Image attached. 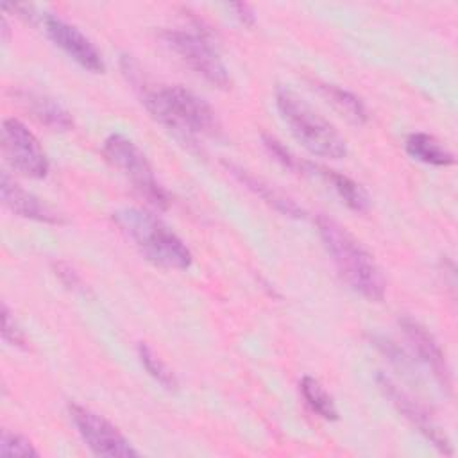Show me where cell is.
I'll return each mask as SVG.
<instances>
[{"label":"cell","mask_w":458,"mask_h":458,"mask_svg":"<svg viewBox=\"0 0 458 458\" xmlns=\"http://www.w3.org/2000/svg\"><path fill=\"white\" fill-rule=\"evenodd\" d=\"M2 338L13 347H25V335L5 304L2 306Z\"/></svg>","instance_id":"obj_22"},{"label":"cell","mask_w":458,"mask_h":458,"mask_svg":"<svg viewBox=\"0 0 458 458\" xmlns=\"http://www.w3.org/2000/svg\"><path fill=\"white\" fill-rule=\"evenodd\" d=\"M381 390L385 392V395L395 404V408L413 424L417 426V429L444 454H453V444L449 440V437L445 435V431L435 422V419L431 417V413L420 404L417 403L413 397H410L406 392H403L395 383H392L388 377L379 376L377 377Z\"/></svg>","instance_id":"obj_10"},{"label":"cell","mask_w":458,"mask_h":458,"mask_svg":"<svg viewBox=\"0 0 458 458\" xmlns=\"http://www.w3.org/2000/svg\"><path fill=\"white\" fill-rule=\"evenodd\" d=\"M68 411L77 433L93 454L106 458H129L140 454L118 428L102 415L77 403H72Z\"/></svg>","instance_id":"obj_7"},{"label":"cell","mask_w":458,"mask_h":458,"mask_svg":"<svg viewBox=\"0 0 458 458\" xmlns=\"http://www.w3.org/2000/svg\"><path fill=\"white\" fill-rule=\"evenodd\" d=\"M301 172H311V174L320 175L326 182L331 184V188L336 191V195L342 199V202L349 209H352L356 213L369 211V208H370L369 193L354 179H351V177H347V175H344V174H340L336 170L326 168L322 165H313V163H302V170Z\"/></svg>","instance_id":"obj_14"},{"label":"cell","mask_w":458,"mask_h":458,"mask_svg":"<svg viewBox=\"0 0 458 458\" xmlns=\"http://www.w3.org/2000/svg\"><path fill=\"white\" fill-rule=\"evenodd\" d=\"M2 152L18 174L30 179L47 177V154L34 132L18 118H5L2 123Z\"/></svg>","instance_id":"obj_8"},{"label":"cell","mask_w":458,"mask_h":458,"mask_svg":"<svg viewBox=\"0 0 458 458\" xmlns=\"http://www.w3.org/2000/svg\"><path fill=\"white\" fill-rule=\"evenodd\" d=\"M399 324L417 358L431 370L433 377L438 381L442 388L451 390V370L445 354L438 342L435 340V336L422 324L410 317H403Z\"/></svg>","instance_id":"obj_11"},{"label":"cell","mask_w":458,"mask_h":458,"mask_svg":"<svg viewBox=\"0 0 458 458\" xmlns=\"http://www.w3.org/2000/svg\"><path fill=\"white\" fill-rule=\"evenodd\" d=\"M138 358L143 365V369L147 370V374L156 381L159 383L163 388L166 390H175L177 388V377L175 374L166 367V363L152 351V347L145 342H141L138 345Z\"/></svg>","instance_id":"obj_19"},{"label":"cell","mask_w":458,"mask_h":458,"mask_svg":"<svg viewBox=\"0 0 458 458\" xmlns=\"http://www.w3.org/2000/svg\"><path fill=\"white\" fill-rule=\"evenodd\" d=\"M263 145H265V148L268 150V154H270L277 163H281L284 168L293 170V172L302 170V161H299L277 138L268 136V134H263Z\"/></svg>","instance_id":"obj_21"},{"label":"cell","mask_w":458,"mask_h":458,"mask_svg":"<svg viewBox=\"0 0 458 458\" xmlns=\"http://www.w3.org/2000/svg\"><path fill=\"white\" fill-rule=\"evenodd\" d=\"M102 154L125 179L132 188L152 206L166 209L170 206V197L166 190L159 184L152 165L141 148L120 132H113L104 140Z\"/></svg>","instance_id":"obj_5"},{"label":"cell","mask_w":458,"mask_h":458,"mask_svg":"<svg viewBox=\"0 0 458 458\" xmlns=\"http://www.w3.org/2000/svg\"><path fill=\"white\" fill-rule=\"evenodd\" d=\"M404 148L413 159L431 166H451L454 163L453 152L428 132L408 134Z\"/></svg>","instance_id":"obj_16"},{"label":"cell","mask_w":458,"mask_h":458,"mask_svg":"<svg viewBox=\"0 0 458 458\" xmlns=\"http://www.w3.org/2000/svg\"><path fill=\"white\" fill-rule=\"evenodd\" d=\"M0 195H2V204L18 216L30 218L36 222H45V224L64 222V218L55 209H52L39 197H36L34 193L20 186L7 172H2Z\"/></svg>","instance_id":"obj_12"},{"label":"cell","mask_w":458,"mask_h":458,"mask_svg":"<svg viewBox=\"0 0 458 458\" xmlns=\"http://www.w3.org/2000/svg\"><path fill=\"white\" fill-rule=\"evenodd\" d=\"M317 227L331 261L349 288L367 301H383L386 283L372 254L344 225L326 215L317 218Z\"/></svg>","instance_id":"obj_2"},{"label":"cell","mask_w":458,"mask_h":458,"mask_svg":"<svg viewBox=\"0 0 458 458\" xmlns=\"http://www.w3.org/2000/svg\"><path fill=\"white\" fill-rule=\"evenodd\" d=\"M224 165L247 190H250L254 195H258L263 202H267L270 208H274L281 215L292 216V218H304L306 216L304 209L295 200L283 195L277 188H274L272 184H268L261 177H256L254 174H250L249 170H245V168H242L234 163L224 161Z\"/></svg>","instance_id":"obj_13"},{"label":"cell","mask_w":458,"mask_h":458,"mask_svg":"<svg viewBox=\"0 0 458 458\" xmlns=\"http://www.w3.org/2000/svg\"><path fill=\"white\" fill-rule=\"evenodd\" d=\"M57 276L68 284V286H72V288H75L77 284H79V277H77V274L68 267V265H63V263H59L57 265Z\"/></svg>","instance_id":"obj_24"},{"label":"cell","mask_w":458,"mask_h":458,"mask_svg":"<svg viewBox=\"0 0 458 458\" xmlns=\"http://www.w3.org/2000/svg\"><path fill=\"white\" fill-rule=\"evenodd\" d=\"M301 394L306 401V404L322 419L326 420H336L338 419V410L336 404L333 401V397L329 395V392L320 385V381H317L311 376H304L301 379Z\"/></svg>","instance_id":"obj_18"},{"label":"cell","mask_w":458,"mask_h":458,"mask_svg":"<svg viewBox=\"0 0 458 458\" xmlns=\"http://www.w3.org/2000/svg\"><path fill=\"white\" fill-rule=\"evenodd\" d=\"M277 111L290 129L292 136L313 156L342 159L347 154V143L336 127L317 113L302 97L290 88L276 89Z\"/></svg>","instance_id":"obj_4"},{"label":"cell","mask_w":458,"mask_h":458,"mask_svg":"<svg viewBox=\"0 0 458 458\" xmlns=\"http://www.w3.org/2000/svg\"><path fill=\"white\" fill-rule=\"evenodd\" d=\"M113 222L156 267L186 270L191 265V250L156 215L141 208H122L113 213Z\"/></svg>","instance_id":"obj_3"},{"label":"cell","mask_w":458,"mask_h":458,"mask_svg":"<svg viewBox=\"0 0 458 458\" xmlns=\"http://www.w3.org/2000/svg\"><path fill=\"white\" fill-rule=\"evenodd\" d=\"M141 102L147 111L168 131L184 141L197 136H216L220 123L215 109L199 95L181 84L140 86Z\"/></svg>","instance_id":"obj_1"},{"label":"cell","mask_w":458,"mask_h":458,"mask_svg":"<svg viewBox=\"0 0 458 458\" xmlns=\"http://www.w3.org/2000/svg\"><path fill=\"white\" fill-rule=\"evenodd\" d=\"M0 454L2 456H39V451L23 435L4 429L0 437Z\"/></svg>","instance_id":"obj_20"},{"label":"cell","mask_w":458,"mask_h":458,"mask_svg":"<svg viewBox=\"0 0 458 458\" xmlns=\"http://www.w3.org/2000/svg\"><path fill=\"white\" fill-rule=\"evenodd\" d=\"M161 38L166 47L206 82L220 89H227L231 86L229 70L206 34L182 29H166Z\"/></svg>","instance_id":"obj_6"},{"label":"cell","mask_w":458,"mask_h":458,"mask_svg":"<svg viewBox=\"0 0 458 458\" xmlns=\"http://www.w3.org/2000/svg\"><path fill=\"white\" fill-rule=\"evenodd\" d=\"M320 93L331 102L344 116L354 123H365L369 120V111L363 100L352 91L335 86V84H318Z\"/></svg>","instance_id":"obj_17"},{"label":"cell","mask_w":458,"mask_h":458,"mask_svg":"<svg viewBox=\"0 0 458 458\" xmlns=\"http://www.w3.org/2000/svg\"><path fill=\"white\" fill-rule=\"evenodd\" d=\"M233 11H234V16L243 23V25H252L256 16H254V11L249 4H243V2H236V4H231L229 5Z\"/></svg>","instance_id":"obj_23"},{"label":"cell","mask_w":458,"mask_h":458,"mask_svg":"<svg viewBox=\"0 0 458 458\" xmlns=\"http://www.w3.org/2000/svg\"><path fill=\"white\" fill-rule=\"evenodd\" d=\"M16 97L39 123L50 127L52 131H68L73 127L70 113L52 97L38 91H18Z\"/></svg>","instance_id":"obj_15"},{"label":"cell","mask_w":458,"mask_h":458,"mask_svg":"<svg viewBox=\"0 0 458 458\" xmlns=\"http://www.w3.org/2000/svg\"><path fill=\"white\" fill-rule=\"evenodd\" d=\"M39 23L47 34V38L61 48L72 61H75L81 68L100 73L104 72V59L98 48L93 45V41L73 23H68L66 20L43 13L39 16Z\"/></svg>","instance_id":"obj_9"}]
</instances>
